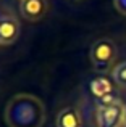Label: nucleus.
<instances>
[{"label": "nucleus", "mask_w": 126, "mask_h": 127, "mask_svg": "<svg viewBox=\"0 0 126 127\" xmlns=\"http://www.w3.org/2000/svg\"><path fill=\"white\" fill-rule=\"evenodd\" d=\"M123 113L125 105L121 101L108 106V108L97 109V116H95L97 127H121L123 126Z\"/></svg>", "instance_id": "obj_3"}, {"label": "nucleus", "mask_w": 126, "mask_h": 127, "mask_svg": "<svg viewBox=\"0 0 126 127\" xmlns=\"http://www.w3.org/2000/svg\"><path fill=\"white\" fill-rule=\"evenodd\" d=\"M115 85L117 84H115L113 81H110L108 77H105V76H97V77H94L91 81L89 89H91V93L95 98H100V96H105V95H108V93L117 92Z\"/></svg>", "instance_id": "obj_7"}, {"label": "nucleus", "mask_w": 126, "mask_h": 127, "mask_svg": "<svg viewBox=\"0 0 126 127\" xmlns=\"http://www.w3.org/2000/svg\"><path fill=\"white\" fill-rule=\"evenodd\" d=\"M123 126L126 127V105H125V113H123Z\"/></svg>", "instance_id": "obj_11"}, {"label": "nucleus", "mask_w": 126, "mask_h": 127, "mask_svg": "<svg viewBox=\"0 0 126 127\" xmlns=\"http://www.w3.org/2000/svg\"><path fill=\"white\" fill-rule=\"evenodd\" d=\"M112 81L118 87L126 89V61L118 63L113 68V71H112Z\"/></svg>", "instance_id": "obj_8"}, {"label": "nucleus", "mask_w": 126, "mask_h": 127, "mask_svg": "<svg viewBox=\"0 0 126 127\" xmlns=\"http://www.w3.org/2000/svg\"><path fill=\"white\" fill-rule=\"evenodd\" d=\"M117 55H118V48L115 45V42L107 37L97 39L91 45V50H89L91 63L94 66V69L99 72L108 71L113 66L115 60H117Z\"/></svg>", "instance_id": "obj_2"}, {"label": "nucleus", "mask_w": 126, "mask_h": 127, "mask_svg": "<svg viewBox=\"0 0 126 127\" xmlns=\"http://www.w3.org/2000/svg\"><path fill=\"white\" fill-rule=\"evenodd\" d=\"M21 26L16 16L5 13L0 16V45H11L18 40Z\"/></svg>", "instance_id": "obj_4"}, {"label": "nucleus", "mask_w": 126, "mask_h": 127, "mask_svg": "<svg viewBox=\"0 0 126 127\" xmlns=\"http://www.w3.org/2000/svg\"><path fill=\"white\" fill-rule=\"evenodd\" d=\"M47 10V0H21V3H19V11H21L23 18L32 23L44 18Z\"/></svg>", "instance_id": "obj_5"}, {"label": "nucleus", "mask_w": 126, "mask_h": 127, "mask_svg": "<svg viewBox=\"0 0 126 127\" xmlns=\"http://www.w3.org/2000/svg\"><path fill=\"white\" fill-rule=\"evenodd\" d=\"M5 121L8 127H42L45 121L44 105L32 95H16L6 105Z\"/></svg>", "instance_id": "obj_1"}, {"label": "nucleus", "mask_w": 126, "mask_h": 127, "mask_svg": "<svg viewBox=\"0 0 126 127\" xmlns=\"http://www.w3.org/2000/svg\"><path fill=\"white\" fill-rule=\"evenodd\" d=\"M118 101H120V98H118V92L108 93V95L100 96V98H95L97 109H100V108H108V106H112V105H117Z\"/></svg>", "instance_id": "obj_9"}, {"label": "nucleus", "mask_w": 126, "mask_h": 127, "mask_svg": "<svg viewBox=\"0 0 126 127\" xmlns=\"http://www.w3.org/2000/svg\"><path fill=\"white\" fill-rule=\"evenodd\" d=\"M57 127H81V113L76 106H66L57 116Z\"/></svg>", "instance_id": "obj_6"}, {"label": "nucleus", "mask_w": 126, "mask_h": 127, "mask_svg": "<svg viewBox=\"0 0 126 127\" xmlns=\"http://www.w3.org/2000/svg\"><path fill=\"white\" fill-rule=\"evenodd\" d=\"M115 8L118 13H121L123 16H126V0H113Z\"/></svg>", "instance_id": "obj_10"}]
</instances>
